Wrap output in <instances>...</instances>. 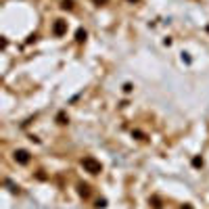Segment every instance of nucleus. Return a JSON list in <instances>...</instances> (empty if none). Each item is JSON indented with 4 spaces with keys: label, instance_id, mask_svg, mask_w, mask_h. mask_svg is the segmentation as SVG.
<instances>
[{
    "label": "nucleus",
    "instance_id": "obj_6",
    "mask_svg": "<svg viewBox=\"0 0 209 209\" xmlns=\"http://www.w3.org/2000/svg\"><path fill=\"white\" fill-rule=\"evenodd\" d=\"M184 209H190V207H188V205H186V207H184Z\"/></svg>",
    "mask_w": 209,
    "mask_h": 209
},
{
    "label": "nucleus",
    "instance_id": "obj_1",
    "mask_svg": "<svg viewBox=\"0 0 209 209\" xmlns=\"http://www.w3.org/2000/svg\"><path fill=\"white\" fill-rule=\"evenodd\" d=\"M84 167H88V169H90L92 174L101 172V163H96V161L92 159V157H86V159H84Z\"/></svg>",
    "mask_w": 209,
    "mask_h": 209
},
{
    "label": "nucleus",
    "instance_id": "obj_5",
    "mask_svg": "<svg viewBox=\"0 0 209 209\" xmlns=\"http://www.w3.org/2000/svg\"><path fill=\"white\" fill-rule=\"evenodd\" d=\"M96 2H107V0H96Z\"/></svg>",
    "mask_w": 209,
    "mask_h": 209
},
{
    "label": "nucleus",
    "instance_id": "obj_3",
    "mask_svg": "<svg viewBox=\"0 0 209 209\" xmlns=\"http://www.w3.org/2000/svg\"><path fill=\"white\" fill-rule=\"evenodd\" d=\"M65 29H67V27H65V23H63V21H57V23H55V34H57V36H61Z\"/></svg>",
    "mask_w": 209,
    "mask_h": 209
},
{
    "label": "nucleus",
    "instance_id": "obj_4",
    "mask_svg": "<svg viewBox=\"0 0 209 209\" xmlns=\"http://www.w3.org/2000/svg\"><path fill=\"white\" fill-rule=\"evenodd\" d=\"M86 38V32H78V40H84Z\"/></svg>",
    "mask_w": 209,
    "mask_h": 209
},
{
    "label": "nucleus",
    "instance_id": "obj_2",
    "mask_svg": "<svg viewBox=\"0 0 209 209\" xmlns=\"http://www.w3.org/2000/svg\"><path fill=\"white\" fill-rule=\"evenodd\" d=\"M15 159L19 161V163H27V161H29V157H27V153H25V151H19V153H15Z\"/></svg>",
    "mask_w": 209,
    "mask_h": 209
}]
</instances>
